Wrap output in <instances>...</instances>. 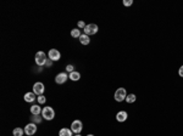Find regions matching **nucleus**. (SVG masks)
I'll return each mask as SVG.
<instances>
[{"mask_svg": "<svg viewBox=\"0 0 183 136\" xmlns=\"http://www.w3.org/2000/svg\"><path fill=\"white\" fill-rule=\"evenodd\" d=\"M114 97H115V101H117V102L125 101L126 97H127V91H126V89L125 88H119V89L115 91Z\"/></svg>", "mask_w": 183, "mask_h": 136, "instance_id": "nucleus-1", "label": "nucleus"}, {"mask_svg": "<svg viewBox=\"0 0 183 136\" xmlns=\"http://www.w3.org/2000/svg\"><path fill=\"white\" fill-rule=\"evenodd\" d=\"M42 117L46 120H51L55 117V111L51 107H44L43 111H42Z\"/></svg>", "mask_w": 183, "mask_h": 136, "instance_id": "nucleus-2", "label": "nucleus"}, {"mask_svg": "<svg viewBox=\"0 0 183 136\" xmlns=\"http://www.w3.org/2000/svg\"><path fill=\"white\" fill-rule=\"evenodd\" d=\"M83 31H84V34H87V35H93V34H97L98 33L99 27L95 23H90V24H87L86 26V28Z\"/></svg>", "mask_w": 183, "mask_h": 136, "instance_id": "nucleus-3", "label": "nucleus"}, {"mask_svg": "<svg viewBox=\"0 0 183 136\" xmlns=\"http://www.w3.org/2000/svg\"><path fill=\"white\" fill-rule=\"evenodd\" d=\"M35 63L38 66H44L46 63V55L43 51H38L35 53Z\"/></svg>", "mask_w": 183, "mask_h": 136, "instance_id": "nucleus-4", "label": "nucleus"}, {"mask_svg": "<svg viewBox=\"0 0 183 136\" xmlns=\"http://www.w3.org/2000/svg\"><path fill=\"white\" fill-rule=\"evenodd\" d=\"M83 129V124L81 120H73L72 124H71V130L73 134H80Z\"/></svg>", "mask_w": 183, "mask_h": 136, "instance_id": "nucleus-5", "label": "nucleus"}, {"mask_svg": "<svg viewBox=\"0 0 183 136\" xmlns=\"http://www.w3.org/2000/svg\"><path fill=\"white\" fill-rule=\"evenodd\" d=\"M60 57H61L60 51H58L56 49H51V50H49V52H48V58H49L50 61H59Z\"/></svg>", "mask_w": 183, "mask_h": 136, "instance_id": "nucleus-6", "label": "nucleus"}, {"mask_svg": "<svg viewBox=\"0 0 183 136\" xmlns=\"http://www.w3.org/2000/svg\"><path fill=\"white\" fill-rule=\"evenodd\" d=\"M44 90H45V89H44V84L41 83V81H37V83L33 85V92H34L35 95H38V96L43 95Z\"/></svg>", "mask_w": 183, "mask_h": 136, "instance_id": "nucleus-7", "label": "nucleus"}, {"mask_svg": "<svg viewBox=\"0 0 183 136\" xmlns=\"http://www.w3.org/2000/svg\"><path fill=\"white\" fill-rule=\"evenodd\" d=\"M67 79H69L67 73H66V72H62V73H59V74L55 77V83L59 84V85H61V84H63V83H66Z\"/></svg>", "mask_w": 183, "mask_h": 136, "instance_id": "nucleus-8", "label": "nucleus"}, {"mask_svg": "<svg viewBox=\"0 0 183 136\" xmlns=\"http://www.w3.org/2000/svg\"><path fill=\"white\" fill-rule=\"evenodd\" d=\"M24 132L27 134V136H32L37 132V125L34 123H31V124H27L24 126Z\"/></svg>", "mask_w": 183, "mask_h": 136, "instance_id": "nucleus-9", "label": "nucleus"}, {"mask_svg": "<svg viewBox=\"0 0 183 136\" xmlns=\"http://www.w3.org/2000/svg\"><path fill=\"white\" fill-rule=\"evenodd\" d=\"M127 118H128V114H127V112H125V111H120L119 113L116 114V120L120 121V123H123V121H126Z\"/></svg>", "mask_w": 183, "mask_h": 136, "instance_id": "nucleus-10", "label": "nucleus"}, {"mask_svg": "<svg viewBox=\"0 0 183 136\" xmlns=\"http://www.w3.org/2000/svg\"><path fill=\"white\" fill-rule=\"evenodd\" d=\"M23 99H24L26 102H33V101H35L38 97H37V95H35L34 92H26L24 96H23Z\"/></svg>", "mask_w": 183, "mask_h": 136, "instance_id": "nucleus-11", "label": "nucleus"}, {"mask_svg": "<svg viewBox=\"0 0 183 136\" xmlns=\"http://www.w3.org/2000/svg\"><path fill=\"white\" fill-rule=\"evenodd\" d=\"M42 108L39 107L38 105H33V106H31V113L33 114V116H39L42 113Z\"/></svg>", "mask_w": 183, "mask_h": 136, "instance_id": "nucleus-12", "label": "nucleus"}, {"mask_svg": "<svg viewBox=\"0 0 183 136\" xmlns=\"http://www.w3.org/2000/svg\"><path fill=\"white\" fill-rule=\"evenodd\" d=\"M80 42H81V44H83V45H88V44L90 43V38H89V35H87V34H81Z\"/></svg>", "mask_w": 183, "mask_h": 136, "instance_id": "nucleus-13", "label": "nucleus"}, {"mask_svg": "<svg viewBox=\"0 0 183 136\" xmlns=\"http://www.w3.org/2000/svg\"><path fill=\"white\" fill-rule=\"evenodd\" d=\"M59 136H73L72 135V130L71 129H66V128H63L59 131Z\"/></svg>", "mask_w": 183, "mask_h": 136, "instance_id": "nucleus-14", "label": "nucleus"}, {"mask_svg": "<svg viewBox=\"0 0 183 136\" xmlns=\"http://www.w3.org/2000/svg\"><path fill=\"white\" fill-rule=\"evenodd\" d=\"M69 78H70L71 80H73V81H78V80L81 79V74L78 73V72H76V71H73L72 73H70Z\"/></svg>", "mask_w": 183, "mask_h": 136, "instance_id": "nucleus-15", "label": "nucleus"}, {"mask_svg": "<svg viewBox=\"0 0 183 136\" xmlns=\"http://www.w3.org/2000/svg\"><path fill=\"white\" fill-rule=\"evenodd\" d=\"M136 95L134 94H129V95H127V97H126V102L127 103H133L134 101H136Z\"/></svg>", "mask_w": 183, "mask_h": 136, "instance_id": "nucleus-16", "label": "nucleus"}, {"mask_svg": "<svg viewBox=\"0 0 183 136\" xmlns=\"http://www.w3.org/2000/svg\"><path fill=\"white\" fill-rule=\"evenodd\" d=\"M23 132H24V129H21V128H16V129H14V131H12L14 136H22Z\"/></svg>", "mask_w": 183, "mask_h": 136, "instance_id": "nucleus-17", "label": "nucleus"}, {"mask_svg": "<svg viewBox=\"0 0 183 136\" xmlns=\"http://www.w3.org/2000/svg\"><path fill=\"white\" fill-rule=\"evenodd\" d=\"M71 37H72V38H80V37H81V32H80V29H78V28L72 29V31H71Z\"/></svg>", "mask_w": 183, "mask_h": 136, "instance_id": "nucleus-18", "label": "nucleus"}, {"mask_svg": "<svg viewBox=\"0 0 183 136\" xmlns=\"http://www.w3.org/2000/svg\"><path fill=\"white\" fill-rule=\"evenodd\" d=\"M38 103L39 105H44L45 103V101H46V97L45 96H43V95H41V96H38Z\"/></svg>", "mask_w": 183, "mask_h": 136, "instance_id": "nucleus-19", "label": "nucleus"}, {"mask_svg": "<svg viewBox=\"0 0 183 136\" xmlns=\"http://www.w3.org/2000/svg\"><path fill=\"white\" fill-rule=\"evenodd\" d=\"M125 6H131L133 4V0H123V3H122Z\"/></svg>", "mask_w": 183, "mask_h": 136, "instance_id": "nucleus-20", "label": "nucleus"}, {"mask_svg": "<svg viewBox=\"0 0 183 136\" xmlns=\"http://www.w3.org/2000/svg\"><path fill=\"white\" fill-rule=\"evenodd\" d=\"M66 72H70V73L73 72V66H72V64H69V66L66 67Z\"/></svg>", "mask_w": 183, "mask_h": 136, "instance_id": "nucleus-21", "label": "nucleus"}, {"mask_svg": "<svg viewBox=\"0 0 183 136\" xmlns=\"http://www.w3.org/2000/svg\"><path fill=\"white\" fill-rule=\"evenodd\" d=\"M78 27H80V28H86V23L83 22V21H80V22H78Z\"/></svg>", "mask_w": 183, "mask_h": 136, "instance_id": "nucleus-22", "label": "nucleus"}, {"mask_svg": "<svg viewBox=\"0 0 183 136\" xmlns=\"http://www.w3.org/2000/svg\"><path fill=\"white\" fill-rule=\"evenodd\" d=\"M41 118H39V116H34L33 117V121H37V123H41Z\"/></svg>", "mask_w": 183, "mask_h": 136, "instance_id": "nucleus-23", "label": "nucleus"}, {"mask_svg": "<svg viewBox=\"0 0 183 136\" xmlns=\"http://www.w3.org/2000/svg\"><path fill=\"white\" fill-rule=\"evenodd\" d=\"M178 74H179V77H182V78H183V66H181L179 71H178Z\"/></svg>", "mask_w": 183, "mask_h": 136, "instance_id": "nucleus-24", "label": "nucleus"}, {"mask_svg": "<svg viewBox=\"0 0 183 136\" xmlns=\"http://www.w3.org/2000/svg\"><path fill=\"white\" fill-rule=\"evenodd\" d=\"M75 136H81V135H80V134H76V135H75Z\"/></svg>", "mask_w": 183, "mask_h": 136, "instance_id": "nucleus-25", "label": "nucleus"}, {"mask_svg": "<svg viewBox=\"0 0 183 136\" xmlns=\"http://www.w3.org/2000/svg\"><path fill=\"white\" fill-rule=\"evenodd\" d=\"M87 136H94V135H92V134H89V135H87Z\"/></svg>", "mask_w": 183, "mask_h": 136, "instance_id": "nucleus-26", "label": "nucleus"}]
</instances>
